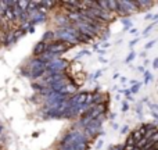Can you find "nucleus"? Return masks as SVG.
I'll return each mask as SVG.
<instances>
[{"label": "nucleus", "mask_w": 158, "mask_h": 150, "mask_svg": "<svg viewBox=\"0 0 158 150\" xmlns=\"http://www.w3.org/2000/svg\"><path fill=\"white\" fill-rule=\"evenodd\" d=\"M153 68H158V58H154V61H153Z\"/></svg>", "instance_id": "nucleus-30"}, {"label": "nucleus", "mask_w": 158, "mask_h": 150, "mask_svg": "<svg viewBox=\"0 0 158 150\" xmlns=\"http://www.w3.org/2000/svg\"><path fill=\"white\" fill-rule=\"evenodd\" d=\"M131 135H132V138H133L135 143H137V142H139V140H140V139H142V138H143L142 135H140V132L137 131V129H133V131L131 132Z\"/></svg>", "instance_id": "nucleus-16"}, {"label": "nucleus", "mask_w": 158, "mask_h": 150, "mask_svg": "<svg viewBox=\"0 0 158 150\" xmlns=\"http://www.w3.org/2000/svg\"><path fill=\"white\" fill-rule=\"evenodd\" d=\"M140 86H142V82H136V84H133V86L129 89V90H131V95H132V93H137V92H139Z\"/></svg>", "instance_id": "nucleus-17"}, {"label": "nucleus", "mask_w": 158, "mask_h": 150, "mask_svg": "<svg viewBox=\"0 0 158 150\" xmlns=\"http://www.w3.org/2000/svg\"><path fill=\"white\" fill-rule=\"evenodd\" d=\"M56 150H74L72 148H69V146H61V145H58L57 146V149Z\"/></svg>", "instance_id": "nucleus-24"}, {"label": "nucleus", "mask_w": 158, "mask_h": 150, "mask_svg": "<svg viewBox=\"0 0 158 150\" xmlns=\"http://www.w3.org/2000/svg\"><path fill=\"white\" fill-rule=\"evenodd\" d=\"M154 25H156V22H153V24H150L147 28H146V29H144V35H148V33H150V31L154 28Z\"/></svg>", "instance_id": "nucleus-23"}, {"label": "nucleus", "mask_w": 158, "mask_h": 150, "mask_svg": "<svg viewBox=\"0 0 158 150\" xmlns=\"http://www.w3.org/2000/svg\"><path fill=\"white\" fill-rule=\"evenodd\" d=\"M77 33H78V31L75 29L74 27H71V28H60V29L54 31L56 41L65 42V43L72 45V46L79 45V42L77 39Z\"/></svg>", "instance_id": "nucleus-2"}, {"label": "nucleus", "mask_w": 158, "mask_h": 150, "mask_svg": "<svg viewBox=\"0 0 158 150\" xmlns=\"http://www.w3.org/2000/svg\"><path fill=\"white\" fill-rule=\"evenodd\" d=\"M46 52V43H44V42H38V43L35 45V46H33V58H38L39 56H42L43 54V53Z\"/></svg>", "instance_id": "nucleus-12"}, {"label": "nucleus", "mask_w": 158, "mask_h": 150, "mask_svg": "<svg viewBox=\"0 0 158 150\" xmlns=\"http://www.w3.org/2000/svg\"><path fill=\"white\" fill-rule=\"evenodd\" d=\"M103 143H104V142H103V140H100V142H98V143H97V146H96V148H97V149H100V148H101V145H103Z\"/></svg>", "instance_id": "nucleus-36"}, {"label": "nucleus", "mask_w": 158, "mask_h": 150, "mask_svg": "<svg viewBox=\"0 0 158 150\" xmlns=\"http://www.w3.org/2000/svg\"><path fill=\"white\" fill-rule=\"evenodd\" d=\"M89 97V92H79L74 95L75 106H86V100Z\"/></svg>", "instance_id": "nucleus-8"}, {"label": "nucleus", "mask_w": 158, "mask_h": 150, "mask_svg": "<svg viewBox=\"0 0 158 150\" xmlns=\"http://www.w3.org/2000/svg\"><path fill=\"white\" fill-rule=\"evenodd\" d=\"M0 150H2V149H0Z\"/></svg>", "instance_id": "nucleus-40"}, {"label": "nucleus", "mask_w": 158, "mask_h": 150, "mask_svg": "<svg viewBox=\"0 0 158 150\" xmlns=\"http://www.w3.org/2000/svg\"><path fill=\"white\" fill-rule=\"evenodd\" d=\"M2 42H3V45H4L6 47H8V46H11L13 43H15V39H14V35H13V31L11 29H8L7 32H4V35H3V38H2Z\"/></svg>", "instance_id": "nucleus-11"}, {"label": "nucleus", "mask_w": 158, "mask_h": 150, "mask_svg": "<svg viewBox=\"0 0 158 150\" xmlns=\"http://www.w3.org/2000/svg\"><path fill=\"white\" fill-rule=\"evenodd\" d=\"M69 60L67 58H61L57 57L56 60H53L52 63L44 64V68H46V74H54V72H64L68 71L69 68Z\"/></svg>", "instance_id": "nucleus-3"}, {"label": "nucleus", "mask_w": 158, "mask_h": 150, "mask_svg": "<svg viewBox=\"0 0 158 150\" xmlns=\"http://www.w3.org/2000/svg\"><path fill=\"white\" fill-rule=\"evenodd\" d=\"M136 43H137V39H135V41H132L131 43H129V46H131V47H133V46H135V45H136Z\"/></svg>", "instance_id": "nucleus-32"}, {"label": "nucleus", "mask_w": 158, "mask_h": 150, "mask_svg": "<svg viewBox=\"0 0 158 150\" xmlns=\"http://www.w3.org/2000/svg\"><path fill=\"white\" fill-rule=\"evenodd\" d=\"M143 150H157V146H153V148H146V149H143Z\"/></svg>", "instance_id": "nucleus-35"}, {"label": "nucleus", "mask_w": 158, "mask_h": 150, "mask_svg": "<svg viewBox=\"0 0 158 150\" xmlns=\"http://www.w3.org/2000/svg\"><path fill=\"white\" fill-rule=\"evenodd\" d=\"M135 57H136V53H135V52H131V53H129V56H128V57H126V60H125V61L129 64L132 60H133Z\"/></svg>", "instance_id": "nucleus-22"}, {"label": "nucleus", "mask_w": 158, "mask_h": 150, "mask_svg": "<svg viewBox=\"0 0 158 150\" xmlns=\"http://www.w3.org/2000/svg\"><path fill=\"white\" fill-rule=\"evenodd\" d=\"M27 31H28V32H29V33H33V31H35V27H29Z\"/></svg>", "instance_id": "nucleus-33"}, {"label": "nucleus", "mask_w": 158, "mask_h": 150, "mask_svg": "<svg viewBox=\"0 0 158 150\" xmlns=\"http://www.w3.org/2000/svg\"><path fill=\"white\" fill-rule=\"evenodd\" d=\"M61 146H69L74 150H89L90 148V139L82 132V129L72 128L68 131L63 138H61L60 143Z\"/></svg>", "instance_id": "nucleus-1"}, {"label": "nucleus", "mask_w": 158, "mask_h": 150, "mask_svg": "<svg viewBox=\"0 0 158 150\" xmlns=\"http://www.w3.org/2000/svg\"><path fill=\"white\" fill-rule=\"evenodd\" d=\"M101 74H103V70H98V71L96 72L94 75H93V79H97V78H98V76H100Z\"/></svg>", "instance_id": "nucleus-28"}, {"label": "nucleus", "mask_w": 158, "mask_h": 150, "mask_svg": "<svg viewBox=\"0 0 158 150\" xmlns=\"http://www.w3.org/2000/svg\"><path fill=\"white\" fill-rule=\"evenodd\" d=\"M54 39H56L54 31H46V32L43 33V39H42V42H44V43H46V41H47V43H50V42H53Z\"/></svg>", "instance_id": "nucleus-14"}, {"label": "nucleus", "mask_w": 158, "mask_h": 150, "mask_svg": "<svg viewBox=\"0 0 158 150\" xmlns=\"http://www.w3.org/2000/svg\"><path fill=\"white\" fill-rule=\"evenodd\" d=\"M154 45H156V41H151V42H148V43L147 45H146V50H148V49H151V47H153L154 46Z\"/></svg>", "instance_id": "nucleus-26"}, {"label": "nucleus", "mask_w": 158, "mask_h": 150, "mask_svg": "<svg viewBox=\"0 0 158 150\" xmlns=\"http://www.w3.org/2000/svg\"><path fill=\"white\" fill-rule=\"evenodd\" d=\"M128 131H129L128 125H125V126H122V129H121V134H122V135H125V134H128Z\"/></svg>", "instance_id": "nucleus-27"}, {"label": "nucleus", "mask_w": 158, "mask_h": 150, "mask_svg": "<svg viewBox=\"0 0 158 150\" xmlns=\"http://www.w3.org/2000/svg\"><path fill=\"white\" fill-rule=\"evenodd\" d=\"M101 126H103V121L101 118H97V120H90L87 122V125L85 128H82V132L86 135L89 139H93L98 135V132L101 131Z\"/></svg>", "instance_id": "nucleus-6"}, {"label": "nucleus", "mask_w": 158, "mask_h": 150, "mask_svg": "<svg viewBox=\"0 0 158 150\" xmlns=\"http://www.w3.org/2000/svg\"><path fill=\"white\" fill-rule=\"evenodd\" d=\"M25 33H27V31L22 29V28H18V29L13 31V35H14V39H15V41H18L22 35H25Z\"/></svg>", "instance_id": "nucleus-15"}, {"label": "nucleus", "mask_w": 158, "mask_h": 150, "mask_svg": "<svg viewBox=\"0 0 158 150\" xmlns=\"http://www.w3.org/2000/svg\"><path fill=\"white\" fill-rule=\"evenodd\" d=\"M72 47H74L72 45H68V43H65V42L53 41V42H50V43H46V52L60 57L61 54L67 53L69 49H72Z\"/></svg>", "instance_id": "nucleus-4"}, {"label": "nucleus", "mask_w": 158, "mask_h": 150, "mask_svg": "<svg viewBox=\"0 0 158 150\" xmlns=\"http://www.w3.org/2000/svg\"><path fill=\"white\" fill-rule=\"evenodd\" d=\"M131 33H133V35H137V29H135V28H133V29H131Z\"/></svg>", "instance_id": "nucleus-37"}, {"label": "nucleus", "mask_w": 158, "mask_h": 150, "mask_svg": "<svg viewBox=\"0 0 158 150\" xmlns=\"http://www.w3.org/2000/svg\"><path fill=\"white\" fill-rule=\"evenodd\" d=\"M98 60H100L101 63H107V60H106V58L103 57V56H100V57H98Z\"/></svg>", "instance_id": "nucleus-34"}, {"label": "nucleus", "mask_w": 158, "mask_h": 150, "mask_svg": "<svg viewBox=\"0 0 158 150\" xmlns=\"http://www.w3.org/2000/svg\"><path fill=\"white\" fill-rule=\"evenodd\" d=\"M135 4H136V7L139 11H144V10H150L156 3L148 2V0H135Z\"/></svg>", "instance_id": "nucleus-10"}, {"label": "nucleus", "mask_w": 158, "mask_h": 150, "mask_svg": "<svg viewBox=\"0 0 158 150\" xmlns=\"http://www.w3.org/2000/svg\"><path fill=\"white\" fill-rule=\"evenodd\" d=\"M153 81V74L150 71H146L144 72V84H148V82Z\"/></svg>", "instance_id": "nucleus-20"}, {"label": "nucleus", "mask_w": 158, "mask_h": 150, "mask_svg": "<svg viewBox=\"0 0 158 150\" xmlns=\"http://www.w3.org/2000/svg\"><path fill=\"white\" fill-rule=\"evenodd\" d=\"M57 58V56H54V54H52V53H47V52H44L42 56H39L38 57V60L39 61H42L43 64H49V63H52L53 60H56Z\"/></svg>", "instance_id": "nucleus-13"}, {"label": "nucleus", "mask_w": 158, "mask_h": 150, "mask_svg": "<svg viewBox=\"0 0 158 150\" xmlns=\"http://www.w3.org/2000/svg\"><path fill=\"white\" fill-rule=\"evenodd\" d=\"M129 110V104H128V101H123L122 103V111L123 113H126Z\"/></svg>", "instance_id": "nucleus-25"}, {"label": "nucleus", "mask_w": 158, "mask_h": 150, "mask_svg": "<svg viewBox=\"0 0 158 150\" xmlns=\"http://www.w3.org/2000/svg\"><path fill=\"white\" fill-rule=\"evenodd\" d=\"M119 3L129 14H133V13H137V11H139L136 7V4H135V0H121Z\"/></svg>", "instance_id": "nucleus-9"}, {"label": "nucleus", "mask_w": 158, "mask_h": 150, "mask_svg": "<svg viewBox=\"0 0 158 150\" xmlns=\"http://www.w3.org/2000/svg\"><path fill=\"white\" fill-rule=\"evenodd\" d=\"M28 70H29V78L32 79H40L42 76L46 74V68H44V64L42 61H39L38 58H32L28 63Z\"/></svg>", "instance_id": "nucleus-5"}, {"label": "nucleus", "mask_w": 158, "mask_h": 150, "mask_svg": "<svg viewBox=\"0 0 158 150\" xmlns=\"http://www.w3.org/2000/svg\"><path fill=\"white\" fill-rule=\"evenodd\" d=\"M123 145H125V146H132V148H133V146L136 145V143H135V140H133V138H132V135H131V134L128 135V138H126V140H125V143H123Z\"/></svg>", "instance_id": "nucleus-18"}, {"label": "nucleus", "mask_w": 158, "mask_h": 150, "mask_svg": "<svg viewBox=\"0 0 158 150\" xmlns=\"http://www.w3.org/2000/svg\"><path fill=\"white\" fill-rule=\"evenodd\" d=\"M3 134V125H0V135Z\"/></svg>", "instance_id": "nucleus-39"}, {"label": "nucleus", "mask_w": 158, "mask_h": 150, "mask_svg": "<svg viewBox=\"0 0 158 150\" xmlns=\"http://www.w3.org/2000/svg\"><path fill=\"white\" fill-rule=\"evenodd\" d=\"M121 93H123V95H126L129 97V96H131V90L129 89H125V90H121Z\"/></svg>", "instance_id": "nucleus-29"}, {"label": "nucleus", "mask_w": 158, "mask_h": 150, "mask_svg": "<svg viewBox=\"0 0 158 150\" xmlns=\"http://www.w3.org/2000/svg\"><path fill=\"white\" fill-rule=\"evenodd\" d=\"M118 78H119V74H114V75H112V79H118Z\"/></svg>", "instance_id": "nucleus-38"}, {"label": "nucleus", "mask_w": 158, "mask_h": 150, "mask_svg": "<svg viewBox=\"0 0 158 150\" xmlns=\"http://www.w3.org/2000/svg\"><path fill=\"white\" fill-rule=\"evenodd\" d=\"M17 7H18L21 11H27L28 2H17Z\"/></svg>", "instance_id": "nucleus-19"}, {"label": "nucleus", "mask_w": 158, "mask_h": 150, "mask_svg": "<svg viewBox=\"0 0 158 150\" xmlns=\"http://www.w3.org/2000/svg\"><path fill=\"white\" fill-rule=\"evenodd\" d=\"M144 18H146V19H153V14H146Z\"/></svg>", "instance_id": "nucleus-31"}, {"label": "nucleus", "mask_w": 158, "mask_h": 150, "mask_svg": "<svg viewBox=\"0 0 158 150\" xmlns=\"http://www.w3.org/2000/svg\"><path fill=\"white\" fill-rule=\"evenodd\" d=\"M74 28L78 31V32H81V33H83V35H87V36H90V38H97L98 36V31L96 29V28H93L92 25H87V24H85V22H81V21H78L77 24H74Z\"/></svg>", "instance_id": "nucleus-7"}, {"label": "nucleus", "mask_w": 158, "mask_h": 150, "mask_svg": "<svg viewBox=\"0 0 158 150\" xmlns=\"http://www.w3.org/2000/svg\"><path fill=\"white\" fill-rule=\"evenodd\" d=\"M122 24H123V29H125V31H128L129 28L132 27V22H131V19H129V18H123Z\"/></svg>", "instance_id": "nucleus-21"}]
</instances>
